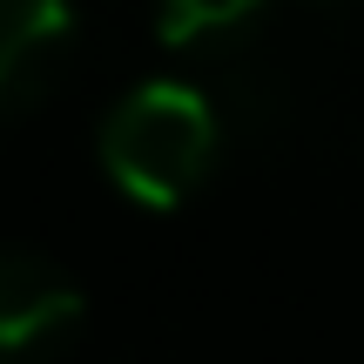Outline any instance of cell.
<instances>
[{"label": "cell", "mask_w": 364, "mask_h": 364, "mask_svg": "<svg viewBox=\"0 0 364 364\" xmlns=\"http://www.w3.org/2000/svg\"><path fill=\"white\" fill-rule=\"evenodd\" d=\"M223 149V115L203 88L189 81H142L102 115L95 156H102L108 182L135 196L142 209H176L216 169Z\"/></svg>", "instance_id": "1"}, {"label": "cell", "mask_w": 364, "mask_h": 364, "mask_svg": "<svg viewBox=\"0 0 364 364\" xmlns=\"http://www.w3.org/2000/svg\"><path fill=\"white\" fill-rule=\"evenodd\" d=\"M81 331V290L34 250H0V364H54Z\"/></svg>", "instance_id": "2"}, {"label": "cell", "mask_w": 364, "mask_h": 364, "mask_svg": "<svg viewBox=\"0 0 364 364\" xmlns=\"http://www.w3.org/2000/svg\"><path fill=\"white\" fill-rule=\"evenodd\" d=\"M75 61V7L68 0H0V115L48 102Z\"/></svg>", "instance_id": "3"}, {"label": "cell", "mask_w": 364, "mask_h": 364, "mask_svg": "<svg viewBox=\"0 0 364 364\" xmlns=\"http://www.w3.org/2000/svg\"><path fill=\"white\" fill-rule=\"evenodd\" d=\"M263 0H156V34L169 48H203V41L243 34Z\"/></svg>", "instance_id": "4"}]
</instances>
